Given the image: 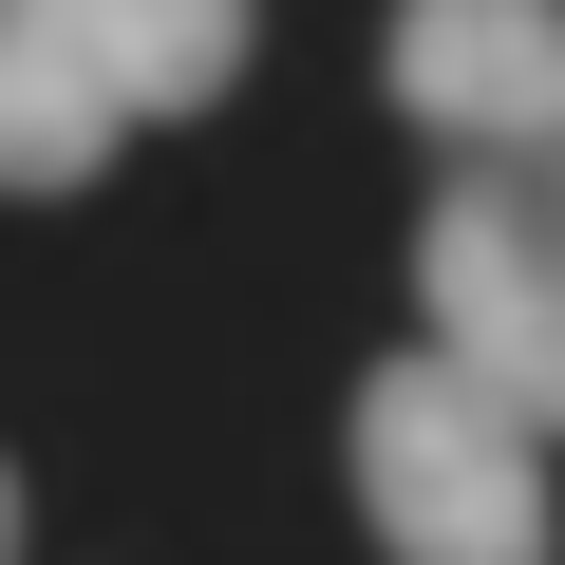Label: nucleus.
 I'll return each mask as SVG.
<instances>
[{
    "label": "nucleus",
    "mask_w": 565,
    "mask_h": 565,
    "mask_svg": "<svg viewBox=\"0 0 565 565\" xmlns=\"http://www.w3.org/2000/svg\"><path fill=\"white\" fill-rule=\"evenodd\" d=\"M415 302L509 415L565 434V151H452V189L415 226Z\"/></svg>",
    "instance_id": "f03ea898"
},
{
    "label": "nucleus",
    "mask_w": 565,
    "mask_h": 565,
    "mask_svg": "<svg viewBox=\"0 0 565 565\" xmlns=\"http://www.w3.org/2000/svg\"><path fill=\"white\" fill-rule=\"evenodd\" d=\"M396 114L452 151H565V0H396Z\"/></svg>",
    "instance_id": "7ed1b4c3"
},
{
    "label": "nucleus",
    "mask_w": 565,
    "mask_h": 565,
    "mask_svg": "<svg viewBox=\"0 0 565 565\" xmlns=\"http://www.w3.org/2000/svg\"><path fill=\"white\" fill-rule=\"evenodd\" d=\"M0 546H20V471H0Z\"/></svg>",
    "instance_id": "423d86ee"
},
{
    "label": "nucleus",
    "mask_w": 565,
    "mask_h": 565,
    "mask_svg": "<svg viewBox=\"0 0 565 565\" xmlns=\"http://www.w3.org/2000/svg\"><path fill=\"white\" fill-rule=\"evenodd\" d=\"M114 132H132V114H114L76 57H39L20 20H0V189H95V170H114Z\"/></svg>",
    "instance_id": "39448f33"
},
{
    "label": "nucleus",
    "mask_w": 565,
    "mask_h": 565,
    "mask_svg": "<svg viewBox=\"0 0 565 565\" xmlns=\"http://www.w3.org/2000/svg\"><path fill=\"white\" fill-rule=\"evenodd\" d=\"M39 57H76L114 114H207L226 76H245V39H264V0H0Z\"/></svg>",
    "instance_id": "20e7f679"
},
{
    "label": "nucleus",
    "mask_w": 565,
    "mask_h": 565,
    "mask_svg": "<svg viewBox=\"0 0 565 565\" xmlns=\"http://www.w3.org/2000/svg\"><path fill=\"white\" fill-rule=\"evenodd\" d=\"M340 452H359V509H377V546H396V565H565L546 415H509L452 340L377 359V377H359V415H340Z\"/></svg>",
    "instance_id": "f257e3e1"
}]
</instances>
